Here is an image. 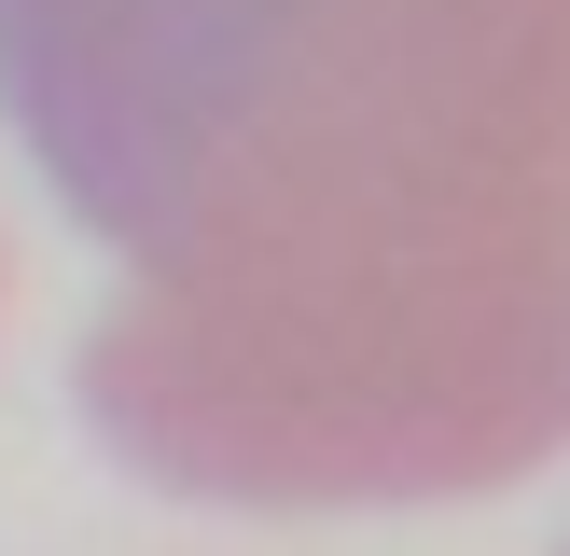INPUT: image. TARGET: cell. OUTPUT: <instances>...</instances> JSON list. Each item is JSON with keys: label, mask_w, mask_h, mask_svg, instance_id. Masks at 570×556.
I'll return each instance as SVG.
<instances>
[{"label": "cell", "mask_w": 570, "mask_h": 556, "mask_svg": "<svg viewBox=\"0 0 570 556\" xmlns=\"http://www.w3.org/2000/svg\"><path fill=\"white\" fill-rule=\"evenodd\" d=\"M0 98L139 250L98 404L154 473L417 500L570 445V0H0Z\"/></svg>", "instance_id": "cell-1"}]
</instances>
